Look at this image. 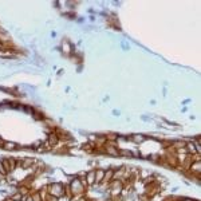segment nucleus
Masks as SVG:
<instances>
[{
  "instance_id": "obj_1",
  "label": "nucleus",
  "mask_w": 201,
  "mask_h": 201,
  "mask_svg": "<svg viewBox=\"0 0 201 201\" xmlns=\"http://www.w3.org/2000/svg\"><path fill=\"white\" fill-rule=\"evenodd\" d=\"M47 192H48V194H51V196H54V197H60V196H63L64 194V188H63V185L59 184V182H55V184H51L50 186L47 188Z\"/></svg>"
},
{
  "instance_id": "obj_2",
  "label": "nucleus",
  "mask_w": 201,
  "mask_h": 201,
  "mask_svg": "<svg viewBox=\"0 0 201 201\" xmlns=\"http://www.w3.org/2000/svg\"><path fill=\"white\" fill-rule=\"evenodd\" d=\"M103 148H105L103 151L107 154V156H111V157H118L119 156V149L114 146L113 144H106Z\"/></svg>"
},
{
  "instance_id": "obj_3",
  "label": "nucleus",
  "mask_w": 201,
  "mask_h": 201,
  "mask_svg": "<svg viewBox=\"0 0 201 201\" xmlns=\"http://www.w3.org/2000/svg\"><path fill=\"white\" fill-rule=\"evenodd\" d=\"M111 193L113 194H119L121 190H122V182L118 181V180H114L111 182Z\"/></svg>"
},
{
  "instance_id": "obj_4",
  "label": "nucleus",
  "mask_w": 201,
  "mask_h": 201,
  "mask_svg": "<svg viewBox=\"0 0 201 201\" xmlns=\"http://www.w3.org/2000/svg\"><path fill=\"white\" fill-rule=\"evenodd\" d=\"M190 170L192 173H197V174H200V172H201V164H200V161H194V162H192V165H190Z\"/></svg>"
},
{
  "instance_id": "obj_5",
  "label": "nucleus",
  "mask_w": 201,
  "mask_h": 201,
  "mask_svg": "<svg viewBox=\"0 0 201 201\" xmlns=\"http://www.w3.org/2000/svg\"><path fill=\"white\" fill-rule=\"evenodd\" d=\"M103 177H105L103 169H98V170H95V182H97V184H99V182L103 181Z\"/></svg>"
},
{
  "instance_id": "obj_6",
  "label": "nucleus",
  "mask_w": 201,
  "mask_h": 201,
  "mask_svg": "<svg viewBox=\"0 0 201 201\" xmlns=\"http://www.w3.org/2000/svg\"><path fill=\"white\" fill-rule=\"evenodd\" d=\"M58 140H59V137H58V133H50V134H48V144H50L51 146L57 144Z\"/></svg>"
},
{
  "instance_id": "obj_7",
  "label": "nucleus",
  "mask_w": 201,
  "mask_h": 201,
  "mask_svg": "<svg viewBox=\"0 0 201 201\" xmlns=\"http://www.w3.org/2000/svg\"><path fill=\"white\" fill-rule=\"evenodd\" d=\"M3 149H5V150H15V149H18V145L15 144V142H4V144H3Z\"/></svg>"
},
{
  "instance_id": "obj_8",
  "label": "nucleus",
  "mask_w": 201,
  "mask_h": 201,
  "mask_svg": "<svg viewBox=\"0 0 201 201\" xmlns=\"http://www.w3.org/2000/svg\"><path fill=\"white\" fill-rule=\"evenodd\" d=\"M86 182H87V185H92V184H95V170H92L90 172L87 174V177H86Z\"/></svg>"
},
{
  "instance_id": "obj_9",
  "label": "nucleus",
  "mask_w": 201,
  "mask_h": 201,
  "mask_svg": "<svg viewBox=\"0 0 201 201\" xmlns=\"http://www.w3.org/2000/svg\"><path fill=\"white\" fill-rule=\"evenodd\" d=\"M130 140L133 142H135V144H141V142L145 141V137L142 134H134V135H131V137H130Z\"/></svg>"
},
{
  "instance_id": "obj_10",
  "label": "nucleus",
  "mask_w": 201,
  "mask_h": 201,
  "mask_svg": "<svg viewBox=\"0 0 201 201\" xmlns=\"http://www.w3.org/2000/svg\"><path fill=\"white\" fill-rule=\"evenodd\" d=\"M35 162L32 158H26V160H23L21 161V168L23 169H28L30 166H32V164Z\"/></svg>"
},
{
  "instance_id": "obj_11",
  "label": "nucleus",
  "mask_w": 201,
  "mask_h": 201,
  "mask_svg": "<svg viewBox=\"0 0 201 201\" xmlns=\"http://www.w3.org/2000/svg\"><path fill=\"white\" fill-rule=\"evenodd\" d=\"M113 174H114V169H110V170L105 172V177H103V181H113Z\"/></svg>"
},
{
  "instance_id": "obj_12",
  "label": "nucleus",
  "mask_w": 201,
  "mask_h": 201,
  "mask_svg": "<svg viewBox=\"0 0 201 201\" xmlns=\"http://www.w3.org/2000/svg\"><path fill=\"white\" fill-rule=\"evenodd\" d=\"M185 146L188 148V149H185V150H186V153H194V151H197V150H196V145H194V144H192V142H189V144H186Z\"/></svg>"
},
{
  "instance_id": "obj_13",
  "label": "nucleus",
  "mask_w": 201,
  "mask_h": 201,
  "mask_svg": "<svg viewBox=\"0 0 201 201\" xmlns=\"http://www.w3.org/2000/svg\"><path fill=\"white\" fill-rule=\"evenodd\" d=\"M119 156H125V157H133V153L130 150H119Z\"/></svg>"
},
{
  "instance_id": "obj_14",
  "label": "nucleus",
  "mask_w": 201,
  "mask_h": 201,
  "mask_svg": "<svg viewBox=\"0 0 201 201\" xmlns=\"http://www.w3.org/2000/svg\"><path fill=\"white\" fill-rule=\"evenodd\" d=\"M58 201H69V197H64V196H60Z\"/></svg>"
},
{
  "instance_id": "obj_15",
  "label": "nucleus",
  "mask_w": 201,
  "mask_h": 201,
  "mask_svg": "<svg viewBox=\"0 0 201 201\" xmlns=\"http://www.w3.org/2000/svg\"><path fill=\"white\" fill-rule=\"evenodd\" d=\"M24 200H26V201H34V200H32V197H31V196L26 197V199H24Z\"/></svg>"
},
{
  "instance_id": "obj_16",
  "label": "nucleus",
  "mask_w": 201,
  "mask_h": 201,
  "mask_svg": "<svg viewBox=\"0 0 201 201\" xmlns=\"http://www.w3.org/2000/svg\"><path fill=\"white\" fill-rule=\"evenodd\" d=\"M182 201H193V200H190V199H185V200H182Z\"/></svg>"
},
{
  "instance_id": "obj_17",
  "label": "nucleus",
  "mask_w": 201,
  "mask_h": 201,
  "mask_svg": "<svg viewBox=\"0 0 201 201\" xmlns=\"http://www.w3.org/2000/svg\"><path fill=\"white\" fill-rule=\"evenodd\" d=\"M4 201H14V200H12V199H7V200H4Z\"/></svg>"
},
{
  "instance_id": "obj_18",
  "label": "nucleus",
  "mask_w": 201,
  "mask_h": 201,
  "mask_svg": "<svg viewBox=\"0 0 201 201\" xmlns=\"http://www.w3.org/2000/svg\"><path fill=\"white\" fill-rule=\"evenodd\" d=\"M0 142H2V140H0Z\"/></svg>"
}]
</instances>
